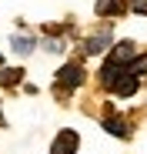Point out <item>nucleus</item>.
I'll return each instance as SVG.
<instances>
[{
    "label": "nucleus",
    "instance_id": "obj_1",
    "mask_svg": "<svg viewBox=\"0 0 147 154\" xmlns=\"http://www.w3.org/2000/svg\"><path fill=\"white\" fill-rule=\"evenodd\" d=\"M84 84V67L80 64H64L57 74V91H74Z\"/></svg>",
    "mask_w": 147,
    "mask_h": 154
},
{
    "label": "nucleus",
    "instance_id": "obj_2",
    "mask_svg": "<svg viewBox=\"0 0 147 154\" xmlns=\"http://www.w3.org/2000/svg\"><path fill=\"white\" fill-rule=\"evenodd\" d=\"M77 147H80V137H77V131H60L57 137H54V144H50V154H77Z\"/></svg>",
    "mask_w": 147,
    "mask_h": 154
},
{
    "label": "nucleus",
    "instance_id": "obj_3",
    "mask_svg": "<svg viewBox=\"0 0 147 154\" xmlns=\"http://www.w3.org/2000/svg\"><path fill=\"white\" fill-rule=\"evenodd\" d=\"M134 57H137V54H134V44L124 40V44H117V47L110 50V57H107V60H110V64H120V67H130Z\"/></svg>",
    "mask_w": 147,
    "mask_h": 154
},
{
    "label": "nucleus",
    "instance_id": "obj_4",
    "mask_svg": "<svg viewBox=\"0 0 147 154\" xmlns=\"http://www.w3.org/2000/svg\"><path fill=\"white\" fill-rule=\"evenodd\" d=\"M110 47V30H100V34H94L84 40V54H100V50Z\"/></svg>",
    "mask_w": 147,
    "mask_h": 154
},
{
    "label": "nucleus",
    "instance_id": "obj_5",
    "mask_svg": "<svg viewBox=\"0 0 147 154\" xmlns=\"http://www.w3.org/2000/svg\"><path fill=\"white\" fill-rule=\"evenodd\" d=\"M127 10L124 0H97V17H120Z\"/></svg>",
    "mask_w": 147,
    "mask_h": 154
},
{
    "label": "nucleus",
    "instance_id": "obj_6",
    "mask_svg": "<svg viewBox=\"0 0 147 154\" xmlns=\"http://www.w3.org/2000/svg\"><path fill=\"white\" fill-rule=\"evenodd\" d=\"M104 131H110L114 137H130L127 121H120V117H104Z\"/></svg>",
    "mask_w": 147,
    "mask_h": 154
},
{
    "label": "nucleus",
    "instance_id": "obj_7",
    "mask_svg": "<svg viewBox=\"0 0 147 154\" xmlns=\"http://www.w3.org/2000/svg\"><path fill=\"white\" fill-rule=\"evenodd\" d=\"M114 91H117V97H130V94L137 91V77L127 70V74H124V77H120V81L114 84Z\"/></svg>",
    "mask_w": 147,
    "mask_h": 154
},
{
    "label": "nucleus",
    "instance_id": "obj_8",
    "mask_svg": "<svg viewBox=\"0 0 147 154\" xmlns=\"http://www.w3.org/2000/svg\"><path fill=\"white\" fill-rule=\"evenodd\" d=\"M20 77H23V70H20V67H10V70H4V77H0V81H4V87H17Z\"/></svg>",
    "mask_w": 147,
    "mask_h": 154
},
{
    "label": "nucleus",
    "instance_id": "obj_9",
    "mask_svg": "<svg viewBox=\"0 0 147 154\" xmlns=\"http://www.w3.org/2000/svg\"><path fill=\"white\" fill-rule=\"evenodd\" d=\"M127 70H130L134 77H144V74H147V54H140V57H134Z\"/></svg>",
    "mask_w": 147,
    "mask_h": 154
},
{
    "label": "nucleus",
    "instance_id": "obj_10",
    "mask_svg": "<svg viewBox=\"0 0 147 154\" xmlns=\"http://www.w3.org/2000/svg\"><path fill=\"white\" fill-rule=\"evenodd\" d=\"M10 44H14V50H20V54H30V50H34V40L30 37H14Z\"/></svg>",
    "mask_w": 147,
    "mask_h": 154
},
{
    "label": "nucleus",
    "instance_id": "obj_11",
    "mask_svg": "<svg viewBox=\"0 0 147 154\" xmlns=\"http://www.w3.org/2000/svg\"><path fill=\"white\" fill-rule=\"evenodd\" d=\"M134 14H147V0H127Z\"/></svg>",
    "mask_w": 147,
    "mask_h": 154
},
{
    "label": "nucleus",
    "instance_id": "obj_12",
    "mask_svg": "<svg viewBox=\"0 0 147 154\" xmlns=\"http://www.w3.org/2000/svg\"><path fill=\"white\" fill-rule=\"evenodd\" d=\"M60 47H64L60 40H47V50H50V54H57V50H60Z\"/></svg>",
    "mask_w": 147,
    "mask_h": 154
},
{
    "label": "nucleus",
    "instance_id": "obj_13",
    "mask_svg": "<svg viewBox=\"0 0 147 154\" xmlns=\"http://www.w3.org/2000/svg\"><path fill=\"white\" fill-rule=\"evenodd\" d=\"M0 124H4V114H0Z\"/></svg>",
    "mask_w": 147,
    "mask_h": 154
},
{
    "label": "nucleus",
    "instance_id": "obj_14",
    "mask_svg": "<svg viewBox=\"0 0 147 154\" xmlns=\"http://www.w3.org/2000/svg\"><path fill=\"white\" fill-rule=\"evenodd\" d=\"M0 67H4V57H0Z\"/></svg>",
    "mask_w": 147,
    "mask_h": 154
}]
</instances>
